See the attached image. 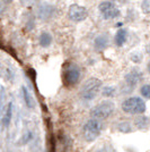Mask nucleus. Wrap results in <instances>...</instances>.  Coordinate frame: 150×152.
<instances>
[{"mask_svg": "<svg viewBox=\"0 0 150 152\" xmlns=\"http://www.w3.org/2000/svg\"><path fill=\"white\" fill-rule=\"evenodd\" d=\"M103 83L97 77H90L82 84L80 89V96L85 101H92L98 95L102 90Z\"/></svg>", "mask_w": 150, "mask_h": 152, "instance_id": "1", "label": "nucleus"}, {"mask_svg": "<svg viewBox=\"0 0 150 152\" xmlns=\"http://www.w3.org/2000/svg\"><path fill=\"white\" fill-rule=\"evenodd\" d=\"M122 110L124 111L125 114L130 115H141L144 114L147 109L146 102L139 98V96H131L125 99L124 101L122 102Z\"/></svg>", "mask_w": 150, "mask_h": 152, "instance_id": "2", "label": "nucleus"}, {"mask_svg": "<svg viewBox=\"0 0 150 152\" xmlns=\"http://www.w3.org/2000/svg\"><path fill=\"white\" fill-rule=\"evenodd\" d=\"M115 110V103L111 100H104L92 108L90 116L94 119H106L110 116H112Z\"/></svg>", "mask_w": 150, "mask_h": 152, "instance_id": "3", "label": "nucleus"}, {"mask_svg": "<svg viewBox=\"0 0 150 152\" xmlns=\"http://www.w3.org/2000/svg\"><path fill=\"white\" fill-rule=\"evenodd\" d=\"M102 123L98 119H89L82 127V136L87 142H93L102 133Z\"/></svg>", "mask_w": 150, "mask_h": 152, "instance_id": "4", "label": "nucleus"}, {"mask_svg": "<svg viewBox=\"0 0 150 152\" xmlns=\"http://www.w3.org/2000/svg\"><path fill=\"white\" fill-rule=\"evenodd\" d=\"M81 76V72L78 65L74 63H70L66 65L64 70H63V81L66 83V85L68 86H74L79 82Z\"/></svg>", "mask_w": 150, "mask_h": 152, "instance_id": "5", "label": "nucleus"}, {"mask_svg": "<svg viewBox=\"0 0 150 152\" xmlns=\"http://www.w3.org/2000/svg\"><path fill=\"white\" fill-rule=\"evenodd\" d=\"M98 10H100V16L106 20L119 18L121 16L120 9L113 1H102L98 5Z\"/></svg>", "mask_w": 150, "mask_h": 152, "instance_id": "6", "label": "nucleus"}, {"mask_svg": "<svg viewBox=\"0 0 150 152\" xmlns=\"http://www.w3.org/2000/svg\"><path fill=\"white\" fill-rule=\"evenodd\" d=\"M56 15V8L50 2H41L36 8V17L42 22H49Z\"/></svg>", "mask_w": 150, "mask_h": 152, "instance_id": "7", "label": "nucleus"}, {"mask_svg": "<svg viewBox=\"0 0 150 152\" xmlns=\"http://www.w3.org/2000/svg\"><path fill=\"white\" fill-rule=\"evenodd\" d=\"M88 17V10L86 7L80 6L78 4H72L70 5L68 9V18L71 22L75 23H80L84 22Z\"/></svg>", "mask_w": 150, "mask_h": 152, "instance_id": "8", "label": "nucleus"}, {"mask_svg": "<svg viewBox=\"0 0 150 152\" xmlns=\"http://www.w3.org/2000/svg\"><path fill=\"white\" fill-rule=\"evenodd\" d=\"M142 80H144V73H142L141 70L137 69V68L130 70V72L124 76L125 84H126L129 88H131V89L134 88L138 83L141 82Z\"/></svg>", "mask_w": 150, "mask_h": 152, "instance_id": "9", "label": "nucleus"}, {"mask_svg": "<svg viewBox=\"0 0 150 152\" xmlns=\"http://www.w3.org/2000/svg\"><path fill=\"white\" fill-rule=\"evenodd\" d=\"M108 42H110V38L107 34H100L94 40V48L97 51H103L107 48Z\"/></svg>", "mask_w": 150, "mask_h": 152, "instance_id": "10", "label": "nucleus"}, {"mask_svg": "<svg viewBox=\"0 0 150 152\" xmlns=\"http://www.w3.org/2000/svg\"><path fill=\"white\" fill-rule=\"evenodd\" d=\"M126 40H128V31L125 28H120L119 31L116 32L115 38H114L115 45L118 47H122L126 42Z\"/></svg>", "mask_w": 150, "mask_h": 152, "instance_id": "11", "label": "nucleus"}, {"mask_svg": "<svg viewBox=\"0 0 150 152\" xmlns=\"http://www.w3.org/2000/svg\"><path fill=\"white\" fill-rule=\"evenodd\" d=\"M52 41L53 38L49 32H42L40 34V38H38V43L42 48H49L52 45Z\"/></svg>", "mask_w": 150, "mask_h": 152, "instance_id": "12", "label": "nucleus"}, {"mask_svg": "<svg viewBox=\"0 0 150 152\" xmlns=\"http://www.w3.org/2000/svg\"><path fill=\"white\" fill-rule=\"evenodd\" d=\"M22 91H23V96H24L26 106L30 108V109H33L34 106H35V103H34V100H33V98H32L30 91L26 89V86H23V88H22Z\"/></svg>", "mask_w": 150, "mask_h": 152, "instance_id": "13", "label": "nucleus"}, {"mask_svg": "<svg viewBox=\"0 0 150 152\" xmlns=\"http://www.w3.org/2000/svg\"><path fill=\"white\" fill-rule=\"evenodd\" d=\"M100 91H102V95L105 96V98H113L116 94V89L114 86H110V85L103 86V89Z\"/></svg>", "mask_w": 150, "mask_h": 152, "instance_id": "14", "label": "nucleus"}, {"mask_svg": "<svg viewBox=\"0 0 150 152\" xmlns=\"http://www.w3.org/2000/svg\"><path fill=\"white\" fill-rule=\"evenodd\" d=\"M12 113H13V104L9 103V106H8V108H7V110H6V114H5L2 121H1L2 125L5 127H7L10 124V121H12Z\"/></svg>", "mask_w": 150, "mask_h": 152, "instance_id": "15", "label": "nucleus"}, {"mask_svg": "<svg viewBox=\"0 0 150 152\" xmlns=\"http://www.w3.org/2000/svg\"><path fill=\"white\" fill-rule=\"evenodd\" d=\"M148 118L147 117H144V116H141V117H138L137 119L134 121V124H136V126L139 128V129H144L146 127L148 126Z\"/></svg>", "mask_w": 150, "mask_h": 152, "instance_id": "16", "label": "nucleus"}, {"mask_svg": "<svg viewBox=\"0 0 150 152\" xmlns=\"http://www.w3.org/2000/svg\"><path fill=\"white\" fill-rule=\"evenodd\" d=\"M142 59H144V56H142V53L139 52V51H134V52H132L131 55H130V60L134 64L141 63Z\"/></svg>", "mask_w": 150, "mask_h": 152, "instance_id": "17", "label": "nucleus"}, {"mask_svg": "<svg viewBox=\"0 0 150 152\" xmlns=\"http://www.w3.org/2000/svg\"><path fill=\"white\" fill-rule=\"evenodd\" d=\"M140 94L142 95L144 99L150 100V84H144L140 88Z\"/></svg>", "mask_w": 150, "mask_h": 152, "instance_id": "18", "label": "nucleus"}, {"mask_svg": "<svg viewBox=\"0 0 150 152\" xmlns=\"http://www.w3.org/2000/svg\"><path fill=\"white\" fill-rule=\"evenodd\" d=\"M118 128H119L120 132H122V133H129V132H131V125L128 121L120 123L119 125H118Z\"/></svg>", "mask_w": 150, "mask_h": 152, "instance_id": "19", "label": "nucleus"}, {"mask_svg": "<svg viewBox=\"0 0 150 152\" xmlns=\"http://www.w3.org/2000/svg\"><path fill=\"white\" fill-rule=\"evenodd\" d=\"M35 27V17H28L27 20H26V24H25V30L26 31H32L33 28Z\"/></svg>", "mask_w": 150, "mask_h": 152, "instance_id": "20", "label": "nucleus"}, {"mask_svg": "<svg viewBox=\"0 0 150 152\" xmlns=\"http://www.w3.org/2000/svg\"><path fill=\"white\" fill-rule=\"evenodd\" d=\"M141 10L146 15L150 14V0H142V2H141Z\"/></svg>", "mask_w": 150, "mask_h": 152, "instance_id": "21", "label": "nucleus"}, {"mask_svg": "<svg viewBox=\"0 0 150 152\" xmlns=\"http://www.w3.org/2000/svg\"><path fill=\"white\" fill-rule=\"evenodd\" d=\"M6 9H7V5L2 0H0V15H2V14L5 13Z\"/></svg>", "mask_w": 150, "mask_h": 152, "instance_id": "22", "label": "nucleus"}, {"mask_svg": "<svg viewBox=\"0 0 150 152\" xmlns=\"http://www.w3.org/2000/svg\"><path fill=\"white\" fill-rule=\"evenodd\" d=\"M19 1H20V4H22V5H24V6H28V5L34 4L36 0H19Z\"/></svg>", "mask_w": 150, "mask_h": 152, "instance_id": "23", "label": "nucleus"}, {"mask_svg": "<svg viewBox=\"0 0 150 152\" xmlns=\"http://www.w3.org/2000/svg\"><path fill=\"white\" fill-rule=\"evenodd\" d=\"M113 1L119 2V4H122V5H123V4H126V1H128V0H113Z\"/></svg>", "mask_w": 150, "mask_h": 152, "instance_id": "24", "label": "nucleus"}, {"mask_svg": "<svg viewBox=\"0 0 150 152\" xmlns=\"http://www.w3.org/2000/svg\"><path fill=\"white\" fill-rule=\"evenodd\" d=\"M146 51L148 52V55H150V43L147 45V47H146Z\"/></svg>", "mask_w": 150, "mask_h": 152, "instance_id": "25", "label": "nucleus"}, {"mask_svg": "<svg viewBox=\"0 0 150 152\" xmlns=\"http://www.w3.org/2000/svg\"><path fill=\"white\" fill-rule=\"evenodd\" d=\"M2 1H4L6 5H9V4H12V2H13L14 0H2Z\"/></svg>", "mask_w": 150, "mask_h": 152, "instance_id": "26", "label": "nucleus"}, {"mask_svg": "<svg viewBox=\"0 0 150 152\" xmlns=\"http://www.w3.org/2000/svg\"><path fill=\"white\" fill-rule=\"evenodd\" d=\"M147 69H148V72H149V74H150V61L148 63V65H147Z\"/></svg>", "mask_w": 150, "mask_h": 152, "instance_id": "27", "label": "nucleus"}]
</instances>
